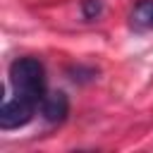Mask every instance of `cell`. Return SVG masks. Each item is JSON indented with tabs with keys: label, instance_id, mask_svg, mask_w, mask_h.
Instances as JSON below:
<instances>
[{
	"label": "cell",
	"instance_id": "6da1fadb",
	"mask_svg": "<svg viewBox=\"0 0 153 153\" xmlns=\"http://www.w3.org/2000/svg\"><path fill=\"white\" fill-rule=\"evenodd\" d=\"M10 86L14 96L31 100L41 108L45 96V67L38 57H17L10 65Z\"/></svg>",
	"mask_w": 153,
	"mask_h": 153
},
{
	"label": "cell",
	"instance_id": "7a4b0ae2",
	"mask_svg": "<svg viewBox=\"0 0 153 153\" xmlns=\"http://www.w3.org/2000/svg\"><path fill=\"white\" fill-rule=\"evenodd\" d=\"M36 108H38L36 103L24 100L19 96L7 98L2 103V108H0V129L10 131V129H19V127L29 124L33 120V115H36Z\"/></svg>",
	"mask_w": 153,
	"mask_h": 153
},
{
	"label": "cell",
	"instance_id": "3957f363",
	"mask_svg": "<svg viewBox=\"0 0 153 153\" xmlns=\"http://www.w3.org/2000/svg\"><path fill=\"white\" fill-rule=\"evenodd\" d=\"M69 115V96L65 91H50L41 100V117L48 124H62Z\"/></svg>",
	"mask_w": 153,
	"mask_h": 153
},
{
	"label": "cell",
	"instance_id": "277c9868",
	"mask_svg": "<svg viewBox=\"0 0 153 153\" xmlns=\"http://www.w3.org/2000/svg\"><path fill=\"white\" fill-rule=\"evenodd\" d=\"M129 24L134 31L153 29V0H139L129 14Z\"/></svg>",
	"mask_w": 153,
	"mask_h": 153
},
{
	"label": "cell",
	"instance_id": "5b68a950",
	"mask_svg": "<svg viewBox=\"0 0 153 153\" xmlns=\"http://www.w3.org/2000/svg\"><path fill=\"white\" fill-rule=\"evenodd\" d=\"M81 14L84 19H98L103 14V0H81Z\"/></svg>",
	"mask_w": 153,
	"mask_h": 153
}]
</instances>
